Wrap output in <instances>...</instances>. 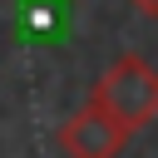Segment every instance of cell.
I'll return each mask as SVG.
<instances>
[{
  "mask_svg": "<svg viewBox=\"0 0 158 158\" xmlns=\"http://www.w3.org/2000/svg\"><path fill=\"white\" fill-rule=\"evenodd\" d=\"M89 99L99 109H109L128 133H138V128H148L158 118V69L148 59H138V54H118L99 74V84L89 89Z\"/></svg>",
  "mask_w": 158,
  "mask_h": 158,
  "instance_id": "cell-1",
  "label": "cell"
},
{
  "mask_svg": "<svg viewBox=\"0 0 158 158\" xmlns=\"http://www.w3.org/2000/svg\"><path fill=\"white\" fill-rule=\"evenodd\" d=\"M123 143H128V128H123L109 109H99L94 99H89L74 118L59 123V148H64L69 158H118Z\"/></svg>",
  "mask_w": 158,
  "mask_h": 158,
  "instance_id": "cell-2",
  "label": "cell"
},
{
  "mask_svg": "<svg viewBox=\"0 0 158 158\" xmlns=\"http://www.w3.org/2000/svg\"><path fill=\"white\" fill-rule=\"evenodd\" d=\"M128 5H133L138 15H158V0H128Z\"/></svg>",
  "mask_w": 158,
  "mask_h": 158,
  "instance_id": "cell-3",
  "label": "cell"
}]
</instances>
